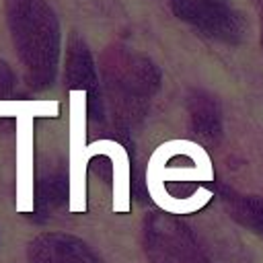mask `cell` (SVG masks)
Instances as JSON below:
<instances>
[{
  "instance_id": "1",
  "label": "cell",
  "mask_w": 263,
  "mask_h": 263,
  "mask_svg": "<svg viewBox=\"0 0 263 263\" xmlns=\"http://www.w3.org/2000/svg\"><path fill=\"white\" fill-rule=\"evenodd\" d=\"M6 23L14 51L33 88L55 82L60 64V23L47 0H6Z\"/></svg>"
},
{
  "instance_id": "2",
  "label": "cell",
  "mask_w": 263,
  "mask_h": 263,
  "mask_svg": "<svg viewBox=\"0 0 263 263\" xmlns=\"http://www.w3.org/2000/svg\"><path fill=\"white\" fill-rule=\"evenodd\" d=\"M171 8L181 21L208 37L234 43L245 35L242 16L224 0H171Z\"/></svg>"
},
{
  "instance_id": "3",
  "label": "cell",
  "mask_w": 263,
  "mask_h": 263,
  "mask_svg": "<svg viewBox=\"0 0 263 263\" xmlns=\"http://www.w3.org/2000/svg\"><path fill=\"white\" fill-rule=\"evenodd\" d=\"M103 76L111 92L119 97L148 95L158 82L160 74L146 58L125 51L123 47H111L103 58Z\"/></svg>"
},
{
  "instance_id": "4",
  "label": "cell",
  "mask_w": 263,
  "mask_h": 263,
  "mask_svg": "<svg viewBox=\"0 0 263 263\" xmlns=\"http://www.w3.org/2000/svg\"><path fill=\"white\" fill-rule=\"evenodd\" d=\"M64 80L70 90H82L88 97V103L99 99V72L92 62V55L86 43L72 35L66 49V66H64Z\"/></svg>"
},
{
  "instance_id": "5",
  "label": "cell",
  "mask_w": 263,
  "mask_h": 263,
  "mask_svg": "<svg viewBox=\"0 0 263 263\" xmlns=\"http://www.w3.org/2000/svg\"><path fill=\"white\" fill-rule=\"evenodd\" d=\"M107 156L111 160L113 173V212L125 214L129 210V158L121 144L113 140H99L86 148V158L90 162L92 156Z\"/></svg>"
},
{
  "instance_id": "6",
  "label": "cell",
  "mask_w": 263,
  "mask_h": 263,
  "mask_svg": "<svg viewBox=\"0 0 263 263\" xmlns=\"http://www.w3.org/2000/svg\"><path fill=\"white\" fill-rule=\"evenodd\" d=\"M261 41H263V33H261Z\"/></svg>"
}]
</instances>
